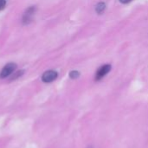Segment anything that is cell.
<instances>
[{"label":"cell","instance_id":"6da1fadb","mask_svg":"<svg viewBox=\"0 0 148 148\" xmlns=\"http://www.w3.org/2000/svg\"><path fill=\"white\" fill-rule=\"evenodd\" d=\"M16 69V64L14 62H10V63L6 64L3 68L2 71L0 72V78L3 79V78L8 77L9 75H10L15 71Z\"/></svg>","mask_w":148,"mask_h":148},{"label":"cell","instance_id":"7a4b0ae2","mask_svg":"<svg viewBox=\"0 0 148 148\" xmlns=\"http://www.w3.org/2000/svg\"><path fill=\"white\" fill-rule=\"evenodd\" d=\"M36 6H30L25 10V12L23 16V23L24 24H29V23L32 22V19L36 13Z\"/></svg>","mask_w":148,"mask_h":148},{"label":"cell","instance_id":"3957f363","mask_svg":"<svg viewBox=\"0 0 148 148\" xmlns=\"http://www.w3.org/2000/svg\"><path fill=\"white\" fill-rule=\"evenodd\" d=\"M58 76V74L56 71L55 70H49V71H46L43 73V75H42V81L43 82H46V83H49V82H54Z\"/></svg>","mask_w":148,"mask_h":148},{"label":"cell","instance_id":"277c9868","mask_svg":"<svg viewBox=\"0 0 148 148\" xmlns=\"http://www.w3.org/2000/svg\"><path fill=\"white\" fill-rule=\"evenodd\" d=\"M110 70H111V66L109 64H105V65L101 66L100 69H98V70L95 74V80L96 81L101 80L107 74L109 73Z\"/></svg>","mask_w":148,"mask_h":148},{"label":"cell","instance_id":"5b68a950","mask_svg":"<svg viewBox=\"0 0 148 148\" xmlns=\"http://www.w3.org/2000/svg\"><path fill=\"white\" fill-rule=\"evenodd\" d=\"M106 9V4L104 3H99L96 7H95V10L98 14H101Z\"/></svg>","mask_w":148,"mask_h":148},{"label":"cell","instance_id":"8992f818","mask_svg":"<svg viewBox=\"0 0 148 148\" xmlns=\"http://www.w3.org/2000/svg\"><path fill=\"white\" fill-rule=\"evenodd\" d=\"M23 73H24V71L23 70H20V71H17L16 73H15L13 75H12V77L10 78V81H14V80H16V79H17V78H19L20 76H22L23 75Z\"/></svg>","mask_w":148,"mask_h":148},{"label":"cell","instance_id":"52a82bcc","mask_svg":"<svg viewBox=\"0 0 148 148\" xmlns=\"http://www.w3.org/2000/svg\"><path fill=\"white\" fill-rule=\"evenodd\" d=\"M79 75H80V73H79L78 71H76V70L71 71V72L69 73V76H70V78H72V79H76V78L79 77Z\"/></svg>","mask_w":148,"mask_h":148},{"label":"cell","instance_id":"ba28073f","mask_svg":"<svg viewBox=\"0 0 148 148\" xmlns=\"http://www.w3.org/2000/svg\"><path fill=\"white\" fill-rule=\"evenodd\" d=\"M6 5V0H0V10H3Z\"/></svg>","mask_w":148,"mask_h":148},{"label":"cell","instance_id":"9c48e42d","mask_svg":"<svg viewBox=\"0 0 148 148\" xmlns=\"http://www.w3.org/2000/svg\"><path fill=\"white\" fill-rule=\"evenodd\" d=\"M132 0H120V2L121 3H129V2H131Z\"/></svg>","mask_w":148,"mask_h":148}]
</instances>
